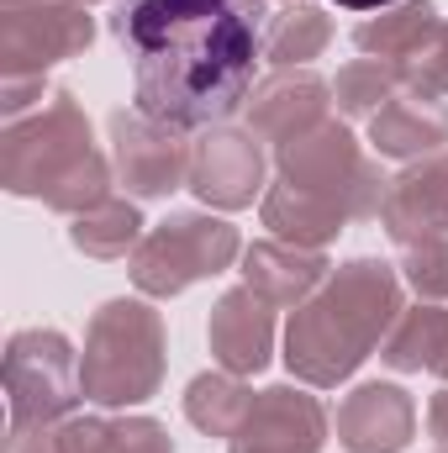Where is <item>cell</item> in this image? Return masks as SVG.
I'll return each mask as SVG.
<instances>
[{
  "mask_svg": "<svg viewBox=\"0 0 448 453\" xmlns=\"http://www.w3.org/2000/svg\"><path fill=\"white\" fill-rule=\"evenodd\" d=\"M264 27V0H116L112 11V37L132 58L137 111L180 132L248 111Z\"/></svg>",
  "mask_w": 448,
  "mask_h": 453,
  "instance_id": "obj_1",
  "label": "cell"
},
{
  "mask_svg": "<svg viewBox=\"0 0 448 453\" xmlns=\"http://www.w3.org/2000/svg\"><path fill=\"white\" fill-rule=\"evenodd\" d=\"M401 317V269L385 258H348L322 280V290L290 311L285 327V369L312 385H343Z\"/></svg>",
  "mask_w": 448,
  "mask_h": 453,
  "instance_id": "obj_2",
  "label": "cell"
},
{
  "mask_svg": "<svg viewBox=\"0 0 448 453\" xmlns=\"http://www.w3.org/2000/svg\"><path fill=\"white\" fill-rule=\"evenodd\" d=\"M116 164L96 148L90 116L74 90H53L37 111L5 121L0 185L21 201H42L58 217H80L112 196Z\"/></svg>",
  "mask_w": 448,
  "mask_h": 453,
  "instance_id": "obj_3",
  "label": "cell"
},
{
  "mask_svg": "<svg viewBox=\"0 0 448 453\" xmlns=\"http://www.w3.org/2000/svg\"><path fill=\"white\" fill-rule=\"evenodd\" d=\"M169 369V338H164V317L137 301V296H116L106 301L90 327H85V353H80V380H85V401L127 411L158 395Z\"/></svg>",
  "mask_w": 448,
  "mask_h": 453,
  "instance_id": "obj_4",
  "label": "cell"
},
{
  "mask_svg": "<svg viewBox=\"0 0 448 453\" xmlns=\"http://www.w3.org/2000/svg\"><path fill=\"white\" fill-rule=\"evenodd\" d=\"M274 169H280L285 185H296L301 196L333 206L337 217H348V222H380L390 180L380 174V158H369L359 148V137L343 121H333V116L322 127H312L306 137L274 148Z\"/></svg>",
  "mask_w": 448,
  "mask_h": 453,
  "instance_id": "obj_5",
  "label": "cell"
},
{
  "mask_svg": "<svg viewBox=\"0 0 448 453\" xmlns=\"http://www.w3.org/2000/svg\"><path fill=\"white\" fill-rule=\"evenodd\" d=\"M237 253H243V237L232 222L212 211H169L158 226L143 232L137 253L127 258V274L148 301H174L190 285L232 269Z\"/></svg>",
  "mask_w": 448,
  "mask_h": 453,
  "instance_id": "obj_6",
  "label": "cell"
},
{
  "mask_svg": "<svg viewBox=\"0 0 448 453\" xmlns=\"http://www.w3.org/2000/svg\"><path fill=\"white\" fill-rule=\"evenodd\" d=\"M85 401L80 353L58 327H21L5 342V406L11 422L58 427Z\"/></svg>",
  "mask_w": 448,
  "mask_h": 453,
  "instance_id": "obj_7",
  "label": "cell"
},
{
  "mask_svg": "<svg viewBox=\"0 0 448 453\" xmlns=\"http://www.w3.org/2000/svg\"><path fill=\"white\" fill-rule=\"evenodd\" d=\"M96 42V16L80 0H32L0 11V74L48 80L53 64L80 58Z\"/></svg>",
  "mask_w": 448,
  "mask_h": 453,
  "instance_id": "obj_8",
  "label": "cell"
},
{
  "mask_svg": "<svg viewBox=\"0 0 448 453\" xmlns=\"http://www.w3.org/2000/svg\"><path fill=\"white\" fill-rule=\"evenodd\" d=\"M106 132H112L116 180L127 185L132 201H164L174 190H190V142L180 127L137 106H116L106 116Z\"/></svg>",
  "mask_w": 448,
  "mask_h": 453,
  "instance_id": "obj_9",
  "label": "cell"
},
{
  "mask_svg": "<svg viewBox=\"0 0 448 453\" xmlns=\"http://www.w3.org/2000/svg\"><path fill=\"white\" fill-rule=\"evenodd\" d=\"M190 190L212 211H243L269 190V153L253 127H206L190 142Z\"/></svg>",
  "mask_w": 448,
  "mask_h": 453,
  "instance_id": "obj_10",
  "label": "cell"
},
{
  "mask_svg": "<svg viewBox=\"0 0 448 453\" xmlns=\"http://www.w3.org/2000/svg\"><path fill=\"white\" fill-rule=\"evenodd\" d=\"M328 411L301 385H269L253 395L248 417L227 438V453H322Z\"/></svg>",
  "mask_w": 448,
  "mask_h": 453,
  "instance_id": "obj_11",
  "label": "cell"
},
{
  "mask_svg": "<svg viewBox=\"0 0 448 453\" xmlns=\"http://www.w3.org/2000/svg\"><path fill=\"white\" fill-rule=\"evenodd\" d=\"M328 111H333V85L312 69H274L248 96V127L269 148H285V142L306 137L312 127L328 121Z\"/></svg>",
  "mask_w": 448,
  "mask_h": 453,
  "instance_id": "obj_12",
  "label": "cell"
},
{
  "mask_svg": "<svg viewBox=\"0 0 448 453\" xmlns=\"http://www.w3.org/2000/svg\"><path fill=\"white\" fill-rule=\"evenodd\" d=\"M417 433V401L396 380H364L337 406V443L348 453H401Z\"/></svg>",
  "mask_w": 448,
  "mask_h": 453,
  "instance_id": "obj_13",
  "label": "cell"
},
{
  "mask_svg": "<svg viewBox=\"0 0 448 453\" xmlns=\"http://www.w3.org/2000/svg\"><path fill=\"white\" fill-rule=\"evenodd\" d=\"M380 226L396 248L422 242V237H448V148L428 153V158H412L390 180L385 206H380Z\"/></svg>",
  "mask_w": 448,
  "mask_h": 453,
  "instance_id": "obj_14",
  "label": "cell"
},
{
  "mask_svg": "<svg viewBox=\"0 0 448 453\" xmlns=\"http://www.w3.org/2000/svg\"><path fill=\"white\" fill-rule=\"evenodd\" d=\"M274 311L280 306H269L248 285H232L222 301L212 306L206 342H212V358L222 364L227 374L248 380V374L269 369V358H274Z\"/></svg>",
  "mask_w": 448,
  "mask_h": 453,
  "instance_id": "obj_15",
  "label": "cell"
},
{
  "mask_svg": "<svg viewBox=\"0 0 448 453\" xmlns=\"http://www.w3.org/2000/svg\"><path fill=\"white\" fill-rule=\"evenodd\" d=\"M328 274H333V264H328L322 248H296V242H280V237L243 248V285L259 290V296H264L269 306H280V311L306 306V301L322 290Z\"/></svg>",
  "mask_w": 448,
  "mask_h": 453,
  "instance_id": "obj_16",
  "label": "cell"
},
{
  "mask_svg": "<svg viewBox=\"0 0 448 453\" xmlns=\"http://www.w3.org/2000/svg\"><path fill=\"white\" fill-rule=\"evenodd\" d=\"M448 142V106L444 101H428V96H396L385 101L380 111L369 116V148L380 158H428V153H444Z\"/></svg>",
  "mask_w": 448,
  "mask_h": 453,
  "instance_id": "obj_17",
  "label": "cell"
},
{
  "mask_svg": "<svg viewBox=\"0 0 448 453\" xmlns=\"http://www.w3.org/2000/svg\"><path fill=\"white\" fill-rule=\"evenodd\" d=\"M438 27H444V21H438V5H433V0H396V5H385V11H375V16H364V21L353 27V42H359L364 58L406 64V58H417V53L433 42Z\"/></svg>",
  "mask_w": 448,
  "mask_h": 453,
  "instance_id": "obj_18",
  "label": "cell"
},
{
  "mask_svg": "<svg viewBox=\"0 0 448 453\" xmlns=\"http://www.w3.org/2000/svg\"><path fill=\"white\" fill-rule=\"evenodd\" d=\"M53 438L58 453H169V427L153 417H69Z\"/></svg>",
  "mask_w": 448,
  "mask_h": 453,
  "instance_id": "obj_19",
  "label": "cell"
},
{
  "mask_svg": "<svg viewBox=\"0 0 448 453\" xmlns=\"http://www.w3.org/2000/svg\"><path fill=\"white\" fill-rule=\"evenodd\" d=\"M444 348H448V306L417 301V306H401V317L390 322V333L380 342V358L396 374H422V369H438Z\"/></svg>",
  "mask_w": 448,
  "mask_h": 453,
  "instance_id": "obj_20",
  "label": "cell"
},
{
  "mask_svg": "<svg viewBox=\"0 0 448 453\" xmlns=\"http://www.w3.org/2000/svg\"><path fill=\"white\" fill-rule=\"evenodd\" d=\"M259 217H264V226H269L280 242H296V248H328L337 232L348 226V217H337L333 206H322V201H312V196H301V190L285 185V180H274V185L264 190Z\"/></svg>",
  "mask_w": 448,
  "mask_h": 453,
  "instance_id": "obj_21",
  "label": "cell"
},
{
  "mask_svg": "<svg viewBox=\"0 0 448 453\" xmlns=\"http://www.w3.org/2000/svg\"><path fill=\"white\" fill-rule=\"evenodd\" d=\"M333 42V16L312 0H285L264 27V58L274 69H306Z\"/></svg>",
  "mask_w": 448,
  "mask_h": 453,
  "instance_id": "obj_22",
  "label": "cell"
},
{
  "mask_svg": "<svg viewBox=\"0 0 448 453\" xmlns=\"http://www.w3.org/2000/svg\"><path fill=\"white\" fill-rule=\"evenodd\" d=\"M69 242L85 253V258H101V264H116V258H132L137 242H143V211L137 201L127 196H106L101 206L69 217Z\"/></svg>",
  "mask_w": 448,
  "mask_h": 453,
  "instance_id": "obj_23",
  "label": "cell"
},
{
  "mask_svg": "<svg viewBox=\"0 0 448 453\" xmlns=\"http://www.w3.org/2000/svg\"><path fill=\"white\" fill-rule=\"evenodd\" d=\"M248 406H253V390L237 380V374H196L190 385H185V417H190V427H201L206 438H232L237 433V422L248 417Z\"/></svg>",
  "mask_w": 448,
  "mask_h": 453,
  "instance_id": "obj_24",
  "label": "cell"
},
{
  "mask_svg": "<svg viewBox=\"0 0 448 453\" xmlns=\"http://www.w3.org/2000/svg\"><path fill=\"white\" fill-rule=\"evenodd\" d=\"M396 96H401V69L385 64V58H353V64L337 69V80H333V106L348 121H369Z\"/></svg>",
  "mask_w": 448,
  "mask_h": 453,
  "instance_id": "obj_25",
  "label": "cell"
},
{
  "mask_svg": "<svg viewBox=\"0 0 448 453\" xmlns=\"http://www.w3.org/2000/svg\"><path fill=\"white\" fill-rule=\"evenodd\" d=\"M401 285L417 290V301H448V237H422L401 248Z\"/></svg>",
  "mask_w": 448,
  "mask_h": 453,
  "instance_id": "obj_26",
  "label": "cell"
},
{
  "mask_svg": "<svg viewBox=\"0 0 448 453\" xmlns=\"http://www.w3.org/2000/svg\"><path fill=\"white\" fill-rule=\"evenodd\" d=\"M396 69H401V90H406V96L444 101L448 96V21L433 32V42H428L417 58H406V64H396Z\"/></svg>",
  "mask_w": 448,
  "mask_h": 453,
  "instance_id": "obj_27",
  "label": "cell"
},
{
  "mask_svg": "<svg viewBox=\"0 0 448 453\" xmlns=\"http://www.w3.org/2000/svg\"><path fill=\"white\" fill-rule=\"evenodd\" d=\"M5 453H58V438H53V427L11 422V433H5Z\"/></svg>",
  "mask_w": 448,
  "mask_h": 453,
  "instance_id": "obj_28",
  "label": "cell"
},
{
  "mask_svg": "<svg viewBox=\"0 0 448 453\" xmlns=\"http://www.w3.org/2000/svg\"><path fill=\"white\" fill-rule=\"evenodd\" d=\"M428 433L438 438V449H448V385L428 401Z\"/></svg>",
  "mask_w": 448,
  "mask_h": 453,
  "instance_id": "obj_29",
  "label": "cell"
},
{
  "mask_svg": "<svg viewBox=\"0 0 448 453\" xmlns=\"http://www.w3.org/2000/svg\"><path fill=\"white\" fill-rule=\"evenodd\" d=\"M343 11H364V16H375V11H385V5H396V0H333Z\"/></svg>",
  "mask_w": 448,
  "mask_h": 453,
  "instance_id": "obj_30",
  "label": "cell"
},
{
  "mask_svg": "<svg viewBox=\"0 0 448 453\" xmlns=\"http://www.w3.org/2000/svg\"><path fill=\"white\" fill-rule=\"evenodd\" d=\"M433 374H444V385H448V348H444V358H438V369Z\"/></svg>",
  "mask_w": 448,
  "mask_h": 453,
  "instance_id": "obj_31",
  "label": "cell"
},
{
  "mask_svg": "<svg viewBox=\"0 0 448 453\" xmlns=\"http://www.w3.org/2000/svg\"><path fill=\"white\" fill-rule=\"evenodd\" d=\"M0 5H32V0H0Z\"/></svg>",
  "mask_w": 448,
  "mask_h": 453,
  "instance_id": "obj_32",
  "label": "cell"
},
{
  "mask_svg": "<svg viewBox=\"0 0 448 453\" xmlns=\"http://www.w3.org/2000/svg\"><path fill=\"white\" fill-rule=\"evenodd\" d=\"M80 5H101V0H80Z\"/></svg>",
  "mask_w": 448,
  "mask_h": 453,
  "instance_id": "obj_33",
  "label": "cell"
},
{
  "mask_svg": "<svg viewBox=\"0 0 448 453\" xmlns=\"http://www.w3.org/2000/svg\"><path fill=\"white\" fill-rule=\"evenodd\" d=\"M438 453H448V449H438Z\"/></svg>",
  "mask_w": 448,
  "mask_h": 453,
  "instance_id": "obj_34",
  "label": "cell"
}]
</instances>
